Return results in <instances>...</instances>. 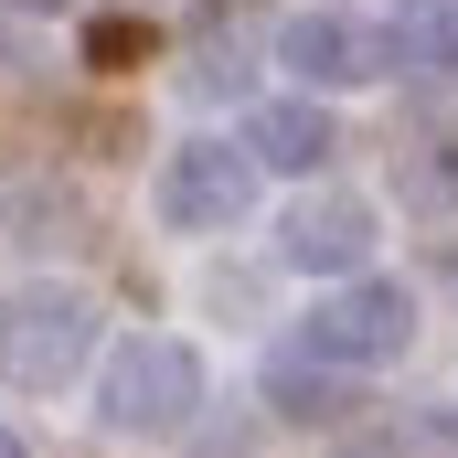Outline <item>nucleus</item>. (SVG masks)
Wrapping results in <instances>:
<instances>
[{"mask_svg": "<svg viewBox=\"0 0 458 458\" xmlns=\"http://www.w3.org/2000/svg\"><path fill=\"white\" fill-rule=\"evenodd\" d=\"M192 405H203V362H192V342H171V331H128V342L97 362V416H107V437H182Z\"/></svg>", "mask_w": 458, "mask_h": 458, "instance_id": "nucleus-1", "label": "nucleus"}, {"mask_svg": "<svg viewBox=\"0 0 458 458\" xmlns=\"http://www.w3.org/2000/svg\"><path fill=\"white\" fill-rule=\"evenodd\" d=\"M405 342H416V299H405L394 277H362V288H342V299H320L288 352L320 362V373H373V362H394Z\"/></svg>", "mask_w": 458, "mask_h": 458, "instance_id": "nucleus-2", "label": "nucleus"}, {"mask_svg": "<svg viewBox=\"0 0 458 458\" xmlns=\"http://www.w3.org/2000/svg\"><path fill=\"white\" fill-rule=\"evenodd\" d=\"M86 352H97V299H86V288H21V299L0 310V373L32 384V394L75 384Z\"/></svg>", "mask_w": 458, "mask_h": 458, "instance_id": "nucleus-3", "label": "nucleus"}, {"mask_svg": "<svg viewBox=\"0 0 458 458\" xmlns=\"http://www.w3.org/2000/svg\"><path fill=\"white\" fill-rule=\"evenodd\" d=\"M245 203H256L245 139H192V149L160 160V225H171V234H225Z\"/></svg>", "mask_w": 458, "mask_h": 458, "instance_id": "nucleus-4", "label": "nucleus"}, {"mask_svg": "<svg viewBox=\"0 0 458 458\" xmlns=\"http://www.w3.org/2000/svg\"><path fill=\"white\" fill-rule=\"evenodd\" d=\"M277 64H288L299 86H373V75L394 64V43H384L362 11L310 0V11H288V21H277Z\"/></svg>", "mask_w": 458, "mask_h": 458, "instance_id": "nucleus-5", "label": "nucleus"}, {"mask_svg": "<svg viewBox=\"0 0 458 458\" xmlns=\"http://www.w3.org/2000/svg\"><path fill=\"white\" fill-rule=\"evenodd\" d=\"M277 256L299 267V277H352L362 256H373V203H352V192H310L288 234H277Z\"/></svg>", "mask_w": 458, "mask_h": 458, "instance_id": "nucleus-6", "label": "nucleus"}, {"mask_svg": "<svg viewBox=\"0 0 458 458\" xmlns=\"http://www.w3.org/2000/svg\"><path fill=\"white\" fill-rule=\"evenodd\" d=\"M342 139H331V107L320 97H277V107H256L245 117V160L256 171H320Z\"/></svg>", "mask_w": 458, "mask_h": 458, "instance_id": "nucleus-7", "label": "nucleus"}, {"mask_svg": "<svg viewBox=\"0 0 458 458\" xmlns=\"http://www.w3.org/2000/svg\"><path fill=\"white\" fill-rule=\"evenodd\" d=\"M86 64H107V75L149 64V32H139V21H97V32H86Z\"/></svg>", "mask_w": 458, "mask_h": 458, "instance_id": "nucleus-8", "label": "nucleus"}, {"mask_svg": "<svg viewBox=\"0 0 458 458\" xmlns=\"http://www.w3.org/2000/svg\"><path fill=\"white\" fill-rule=\"evenodd\" d=\"M192 86H203V97H234V86H245V64H234L225 43H214V54H203V64H192Z\"/></svg>", "mask_w": 458, "mask_h": 458, "instance_id": "nucleus-9", "label": "nucleus"}, {"mask_svg": "<svg viewBox=\"0 0 458 458\" xmlns=\"http://www.w3.org/2000/svg\"><path fill=\"white\" fill-rule=\"evenodd\" d=\"M427 54L458 75V0H437V21H427Z\"/></svg>", "mask_w": 458, "mask_h": 458, "instance_id": "nucleus-10", "label": "nucleus"}, {"mask_svg": "<svg viewBox=\"0 0 458 458\" xmlns=\"http://www.w3.org/2000/svg\"><path fill=\"white\" fill-rule=\"evenodd\" d=\"M0 11H64V0H0Z\"/></svg>", "mask_w": 458, "mask_h": 458, "instance_id": "nucleus-11", "label": "nucleus"}, {"mask_svg": "<svg viewBox=\"0 0 458 458\" xmlns=\"http://www.w3.org/2000/svg\"><path fill=\"white\" fill-rule=\"evenodd\" d=\"M352 458H394V448H352Z\"/></svg>", "mask_w": 458, "mask_h": 458, "instance_id": "nucleus-12", "label": "nucleus"}, {"mask_svg": "<svg viewBox=\"0 0 458 458\" xmlns=\"http://www.w3.org/2000/svg\"><path fill=\"white\" fill-rule=\"evenodd\" d=\"M0 458H21V448H11V437H0Z\"/></svg>", "mask_w": 458, "mask_h": 458, "instance_id": "nucleus-13", "label": "nucleus"}, {"mask_svg": "<svg viewBox=\"0 0 458 458\" xmlns=\"http://www.w3.org/2000/svg\"><path fill=\"white\" fill-rule=\"evenodd\" d=\"M128 11H149V0H128Z\"/></svg>", "mask_w": 458, "mask_h": 458, "instance_id": "nucleus-14", "label": "nucleus"}]
</instances>
